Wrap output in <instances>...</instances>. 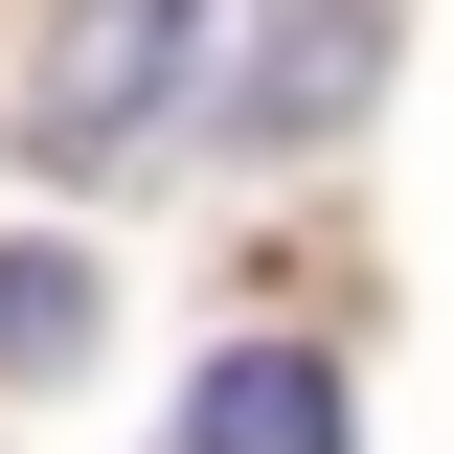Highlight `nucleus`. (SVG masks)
Masks as SVG:
<instances>
[{
	"instance_id": "nucleus-1",
	"label": "nucleus",
	"mask_w": 454,
	"mask_h": 454,
	"mask_svg": "<svg viewBox=\"0 0 454 454\" xmlns=\"http://www.w3.org/2000/svg\"><path fill=\"white\" fill-rule=\"evenodd\" d=\"M205 46H227V0H68L46 68H23V137H46V160H137Z\"/></svg>"
},
{
	"instance_id": "nucleus-2",
	"label": "nucleus",
	"mask_w": 454,
	"mask_h": 454,
	"mask_svg": "<svg viewBox=\"0 0 454 454\" xmlns=\"http://www.w3.org/2000/svg\"><path fill=\"white\" fill-rule=\"evenodd\" d=\"M364 68H387V0H295V46L227 91V137H318V114H364Z\"/></svg>"
},
{
	"instance_id": "nucleus-3",
	"label": "nucleus",
	"mask_w": 454,
	"mask_h": 454,
	"mask_svg": "<svg viewBox=\"0 0 454 454\" xmlns=\"http://www.w3.org/2000/svg\"><path fill=\"white\" fill-rule=\"evenodd\" d=\"M182 454H340V387L295 364V340H227L205 409H182Z\"/></svg>"
},
{
	"instance_id": "nucleus-4",
	"label": "nucleus",
	"mask_w": 454,
	"mask_h": 454,
	"mask_svg": "<svg viewBox=\"0 0 454 454\" xmlns=\"http://www.w3.org/2000/svg\"><path fill=\"white\" fill-rule=\"evenodd\" d=\"M0 364H91V273L68 250H0Z\"/></svg>"
}]
</instances>
